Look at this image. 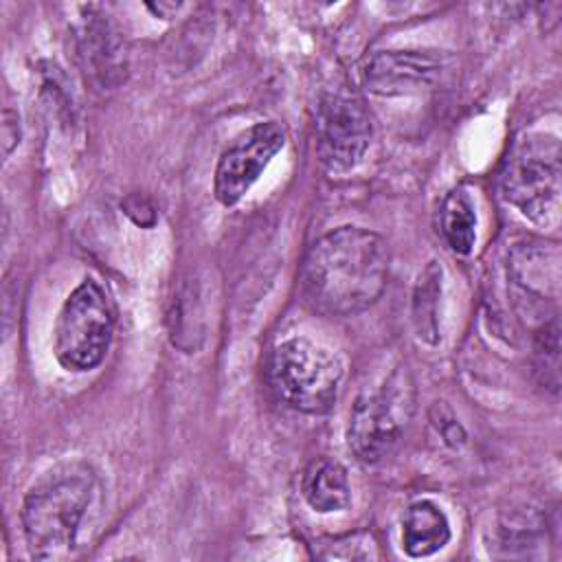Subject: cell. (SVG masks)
Listing matches in <instances>:
<instances>
[{"label":"cell","mask_w":562,"mask_h":562,"mask_svg":"<svg viewBox=\"0 0 562 562\" xmlns=\"http://www.w3.org/2000/svg\"><path fill=\"white\" fill-rule=\"evenodd\" d=\"M386 279V241L358 226H342L318 237L301 266L303 299L323 316L364 312L380 299Z\"/></svg>","instance_id":"6da1fadb"},{"label":"cell","mask_w":562,"mask_h":562,"mask_svg":"<svg viewBox=\"0 0 562 562\" xmlns=\"http://www.w3.org/2000/svg\"><path fill=\"white\" fill-rule=\"evenodd\" d=\"M99 501L101 483L90 463L75 459L46 470L22 503V529L31 555L37 560L75 555Z\"/></svg>","instance_id":"7a4b0ae2"},{"label":"cell","mask_w":562,"mask_h":562,"mask_svg":"<svg viewBox=\"0 0 562 562\" xmlns=\"http://www.w3.org/2000/svg\"><path fill=\"white\" fill-rule=\"evenodd\" d=\"M415 413V384L406 367H397L378 389L362 393L349 415L347 446L351 454L375 465L400 446Z\"/></svg>","instance_id":"3957f363"},{"label":"cell","mask_w":562,"mask_h":562,"mask_svg":"<svg viewBox=\"0 0 562 562\" xmlns=\"http://www.w3.org/2000/svg\"><path fill=\"white\" fill-rule=\"evenodd\" d=\"M268 382L290 408L323 415L338 397L342 362L307 338H288L268 358Z\"/></svg>","instance_id":"277c9868"},{"label":"cell","mask_w":562,"mask_h":562,"mask_svg":"<svg viewBox=\"0 0 562 562\" xmlns=\"http://www.w3.org/2000/svg\"><path fill=\"white\" fill-rule=\"evenodd\" d=\"M114 334V314L108 294L94 279L81 281L64 301L55 329L53 351L66 371H90L108 353Z\"/></svg>","instance_id":"5b68a950"},{"label":"cell","mask_w":562,"mask_h":562,"mask_svg":"<svg viewBox=\"0 0 562 562\" xmlns=\"http://www.w3.org/2000/svg\"><path fill=\"white\" fill-rule=\"evenodd\" d=\"M503 198L531 222L544 224L560 195V145L551 134L522 136L505 158Z\"/></svg>","instance_id":"8992f818"},{"label":"cell","mask_w":562,"mask_h":562,"mask_svg":"<svg viewBox=\"0 0 562 562\" xmlns=\"http://www.w3.org/2000/svg\"><path fill=\"white\" fill-rule=\"evenodd\" d=\"M312 125L316 154L331 171L356 167L371 143L369 112L362 99L345 86L318 97Z\"/></svg>","instance_id":"52a82bcc"},{"label":"cell","mask_w":562,"mask_h":562,"mask_svg":"<svg viewBox=\"0 0 562 562\" xmlns=\"http://www.w3.org/2000/svg\"><path fill=\"white\" fill-rule=\"evenodd\" d=\"M283 145L285 132L274 121L255 123L246 132L237 134L220 154L213 178L215 198L224 206L237 204Z\"/></svg>","instance_id":"ba28073f"},{"label":"cell","mask_w":562,"mask_h":562,"mask_svg":"<svg viewBox=\"0 0 562 562\" xmlns=\"http://www.w3.org/2000/svg\"><path fill=\"white\" fill-rule=\"evenodd\" d=\"M448 57L437 50H382L362 68L364 86L382 97L432 88L448 70Z\"/></svg>","instance_id":"9c48e42d"},{"label":"cell","mask_w":562,"mask_h":562,"mask_svg":"<svg viewBox=\"0 0 562 562\" xmlns=\"http://www.w3.org/2000/svg\"><path fill=\"white\" fill-rule=\"evenodd\" d=\"M450 540V522L443 509L428 501H415L402 520V547L411 558H426L443 549Z\"/></svg>","instance_id":"30bf717a"},{"label":"cell","mask_w":562,"mask_h":562,"mask_svg":"<svg viewBox=\"0 0 562 562\" xmlns=\"http://www.w3.org/2000/svg\"><path fill=\"white\" fill-rule=\"evenodd\" d=\"M301 492L307 505L321 514L340 512L351 503V485L345 465L327 457H321L305 468Z\"/></svg>","instance_id":"8fae6325"},{"label":"cell","mask_w":562,"mask_h":562,"mask_svg":"<svg viewBox=\"0 0 562 562\" xmlns=\"http://www.w3.org/2000/svg\"><path fill=\"white\" fill-rule=\"evenodd\" d=\"M90 20L83 24L81 33V57L86 64V72L90 70L103 86H112L121 79V70L125 68L123 53L116 40L114 29L103 15H88Z\"/></svg>","instance_id":"7c38bea8"},{"label":"cell","mask_w":562,"mask_h":562,"mask_svg":"<svg viewBox=\"0 0 562 562\" xmlns=\"http://www.w3.org/2000/svg\"><path fill=\"white\" fill-rule=\"evenodd\" d=\"M560 257L558 248L542 246H518L509 259V272L514 281L522 288V292L544 299L558 296V279H560Z\"/></svg>","instance_id":"4fadbf2b"},{"label":"cell","mask_w":562,"mask_h":562,"mask_svg":"<svg viewBox=\"0 0 562 562\" xmlns=\"http://www.w3.org/2000/svg\"><path fill=\"white\" fill-rule=\"evenodd\" d=\"M439 228L452 252H472L476 241V213L465 189H454L443 198L439 209Z\"/></svg>","instance_id":"5bb4252c"},{"label":"cell","mask_w":562,"mask_h":562,"mask_svg":"<svg viewBox=\"0 0 562 562\" xmlns=\"http://www.w3.org/2000/svg\"><path fill=\"white\" fill-rule=\"evenodd\" d=\"M439 299H441V266L428 261L419 272L413 290V325L417 338L437 345L439 342Z\"/></svg>","instance_id":"9a60e30c"},{"label":"cell","mask_w":562,"mask_h":562,"mask_svg":"<svg viewBox=\"0 0 562 562\" xmlns=\"http://www.w3.org/2000/svg\"><path fill=\"white\" fill-rule=\"evenodd\" d=\"M536 371L544 386L558 391L560 384V327L558 321L544 323L536 336Z\"/></svg>","instance_id":"2e32d148"},{"label":"cell","mask_w":562,"mask_h":562,"mask_svg":"<svg viewBox=\"0 0 562 562\" xmlns=\"http://www.w3.org/2000/svg\"><path fill=\"white\" fill-rule=\"evenodd\" d=\"M542 522L536 516H527V514H516L512 518H507L505 522H501V547L507 549V555H514L516 549H522L525 555H529V547H533L538 542V531H540Z\"/></svg>","instance_id":"e0dca14e"},{"label":"cell","mask_w":562,"mask_h":562,"mask_svg":"<svg viewBox=\"0 0 562 562\" xmlns=\"http://www.w3.org/2000/svg\"><path fill=\"white\" fill-rule=\"evenodd\" d=\"M435 411L439 413L437 417H432V424L437 426V430L441 432L443 441L452 448L465 443V430L463 426L457 422V417L450 413V408H446L443 404H435Z\"/></svg>","instance_id":"ac0fdd59"},{"label":"cell","mask_w":562,"mask_h":562,"mask_svg":"<svg viewBox=\"0 0 562 562\" xmlns=\"http://www.w3.org/2000/svg\"><path fill=\"white\" fill-rule=\"evenodd\" d=\"M18 114L11 110H4L2 114V140H4V156L11 154V149L20 143V125Z\"/></svg>","instance_id":"d6986e66"}]
</instances>
